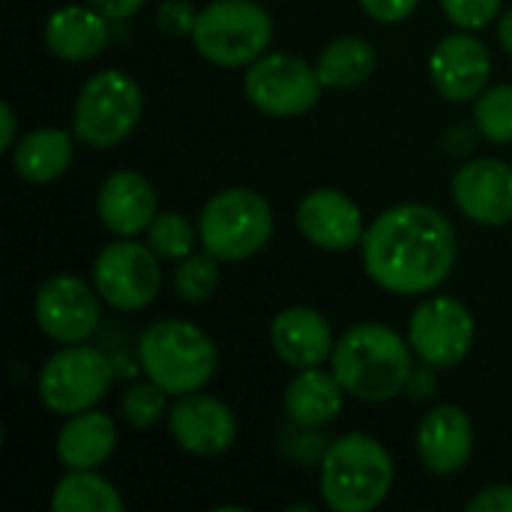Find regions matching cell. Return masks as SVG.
Wrapping results in <instances>:
<instances>
[{
  "label": "cell",
  "instance_id": "1",
  "mask_svg": "<svg viewBox=\"0 0 512 512\" xmlns=\"http://www.w3.org/2000/svg\"><path fill=\"white\" fill-rule=\"evenodd\" d=\"M363 267L369 279L402 297L435 291L456 264V231L429 204H393L363 234Z\"/></svg>",
  "mask_w": 512,
  "mask_h": 512
},
{
  "label": "cell",
  "instance_id": "2",
  "mask_svg": "<svg viewBox=\"0 0 512 512\" xmlns=\"http://www.w3.org/2000/svg\"><path fill=\"white\" fill-rule=\"evenodd\" d=\"M414 348L393 327L366 321L351 327L333 348L330 369L348 396L360 402H390L408 390Z\"/></svg>",
  "mask_w": 512,
  "mask_h": 512
},
{
  "label": "cell",
  "instance_id": "3",
  "mask_svg": "<svg viewBox=\"0 0 512 512\" xmlns=\"http://www.w3.org/2000/svg\"><path fill=\"white\" fill-rule=\"evenodd\" d=\"M393 477L390 453L363 432L336 438L321 456V495L336 512L378 510L393 489Z\"/></svg>",
  "mask_w": 512,
  "mask_h": 512
},
{
  "label": "cell",
  "instance_id": "4",
  "mask_svg": "<svg viewBox=\"0 0 512 512\" xmlns=\"http://www.w3.org/2000/svg\"><path fill=\"white\" fill-rule=\"evenodd\" d=\"M138 360L144 375L168 396L204 390L219 366L213 339L183 318H162L144 327L138 339Z\"/></svg>",
  "mask_w": 512,
  "mask_h": 512
},
{
  "label": "cell",
  "instance_id": "5",
  "mask_svg": "<svg viewBox=\"0 0 512 512\" xmlns=\"http://www.w3.org/2000/svg\"><path fill=\"white\" fill-rule=\"evenodd\" d=\"M192 42L213 66H252L273 42V21L255 0H213L198 9Z\"/></svg>",
  "mask_w": 512,
  "mask_h": 512
},
{
  "label": "cell",
  "instance_id": "6",
  "mask_svg": "<svg viewBox=\"0 0 512 512\" xmlns=\"http://www.w3.org/2000/svg\"><path fill=\"white\" fill-rule=\"evenodd\" d=\"M273 210L255 189H222L216 192L198 219L201 246L219 261H246L258 255L273 237Z\"/></svg>",
  "mask_w": 512,
  "mask_h": 512
},
{
  "label": "cell",
  "instance_id": "7",
  "mask_svg": "<svg viewBox=\"0 0 512 512\" xmlns=\"http://www.w3.org/2000/svg\"><path fill=\"white\" fill-rule=\"evenodd\" d=\"M144 114V93L138 81L120 69L90 75L72 108V132L90 147H117L126 141Z\"/></svg>",
  "mask_w": 512,
  "mask_h": 512
},
{
  "label": "cell",
  "instance_id": "8",
  "mask_svg": "<svg viewBox=\"0 0 512 512\" xmlns=\"http://www.w3.org/2000/svg\"><path fill=\"white\" fill-rule=\"evenodd\" d=\"M114 381V366L111 360L81 342V345H63L57 354H51L39 372V402L60 414V417H72L81 411L96 408Z\"/></svg>",
  "mask_w": 512,
  "mask_h": 512
},
{
  "label": "cell",
  "instance_id": "9",
  "mask_svg": "<svg viewBox=\"0 0 512 512\" xmlns=\"http://www.w3.org/2000/svg\"><path fill=\"white\" fill-rule=\"evenodd\" d=\"M93 285L111 309L141 312L156 300L162 288L159 255L132 237H120L96 255Z\"/></svg>",
  "mask_w": 512,
  "mask_h": 512
},
{
  "label": "cell",
  "instance_id": "10",
  "mask_svg": "<svg viewBox=\"0 0 512 512\" xmlns=\"http://www.w3.org/2000/svg\"><path fill=\"white\" fill-rule=\"evenodd\" d=\"M321 87L315 66L297 54H264L246 66L243 78L246 99L270 117H300L312 111Z\"/></svg>",
  "mask_w": 512,
  "mask_h": 512
},
{
  "label": "cell",
  "instance_id": "11",
  "mask_svg": "<svg viewBox=\"0 0 512 512\" xmlns=\"http://www.w3.org/2000/svg\"><path fill=\"white\" fill-rule=\"evenodd\" d=\"M474 315L456 297L423 300L408 324V342L414 354L432 369L459 366L474 348Z\"/></svg>",
  "mask_w": 512,
  "mask_h": 512
},
{
  "label": "cell",
  "instance_id": "12",
  "mask_svg": "<svg viewBox=\"0 0 512 512\" xmlns=\"http://www.w3.org/2000/svg\"><path fill=\"white\" fill-rule=\"evenodd\" d=\"M33 315L42 336L57 345L90 342L99 327V291L78 276L57 273L39 285Z\"/></svg>",
  "mask_w": 512,
  "mask_h": 512
},
{
  "label": "cell",
  "instance_id": "13",
  "mask_svg": "<svg viewBox=\"0 0 512 512\" xmlns=\"http://www.w3.org/2000/svg\"><path fill=\"white\" fill-rule=\"evenodd\" d=\"M168 429L180 450L213 459L234 447L237 441V417L234 411L207 393H186L177 396L174 408L168 411Z\"/></svg>",
  "mask_w": 512,
  "mask_h": 512
},
{
  "label": "cell",
  "instance_id": "14",
  "mask_svg": "<svg viewBox=\"0 0 512 512\" xmlns=\"http://www.w3.org/2000/svg\"><path fill=\"white\" fill-rule=\"evenodd\" d=\"M429 75L447 102H474L492 78V57L486 42L471 30L444 36L429 57Z\"/></svg>",
  "mask_w": 512,
  "mask_h": 512
},
{
  "label": "cell",
  "instance_id": "15",
  "mask_svg": "<svg viewBox=\"0 0 512 512\" xmlns=\"http://www.w3.org/2000/svg\"><path fill=\"white\" fill-rule=\"evenodd\" d=\"M456 207L477 225L501 228L512 222V165L501 159H471L453 177Z\"/></svg>",
  "mask_w": 512,
  "mask_h": 512
},
{
  "label": "cell",
  "instance_id": "16",
  "mask_svg": "<svg viewBox=\"0 0 512 512\" xmlns=\"http://www.w3.org/2000/svg\"><path fill=\"white\" fill-rule=\"evenodd\" d=\"M300 234L324 252H348L363 243L366 222L360 207L336 189H315L297 207Z\"/></svg>",
  "mask_w": 512,
  "mask_h": 512
},
{
  "label": "cell",
  "instance_id": "17",
  "mask_svg": "<svg viewBox=\"0 0 512 512\" xmlns=\"http://www.w3.org/2000/svg\"><path fill=\"white\" fill-rule=\"evenodd\" d=\"M156 189L141 171H114L105 177L96 195V213L102 225L117 237H138L156 219Z\"/></svg>",
  "mask_w": 512,
  "mask_h": 512
},
{
  "label": "cell",
  "instance_id": "18",
  "mask_svg": "<svg viewBox=\"0 0 512 512\" xmlns=\"http://www.w3.org/2000/svg\"><path fill=\"white\" fill-rule=\"evenodd\" d=\"M420 462L441 477L459 474L474 453V423L456 405L432 408L417 429Z\"/></svg>",
  "mask_w": 512,
  "mask_h": 512
},
{
  "label": "cell",
  "instance_id": "19",
  "mask_svg": "<svg viewBox=\"0 0 512 512\" xmlns=\"http://www.w3.org/2000/svg\"><path fill=\"white\" fill-rule=\"evenodd\" d=\"M270 342L291 369H315L333 357L336 339L330 321L309 306H288L270 324Z\"/></svg>",
  "mask_w": 512,
  "mask_h": 512
},
{
  "label": "cell",
  "instance_id": "20",
  "mask_svg": "<svg viewBox=\"0 0 512 512\" xmlns=\"http://www.w3.org/2000/svg\"><path fill=\"white\" fill-rule=\"evenodd\" d=\"M108 21L99 9L87 6H60L45 21V45L57 60L84 63L105 51Z\"/></svg>",
  "mask_w": 512,
  "mask_h": 512
},
{
  "label": "cell",
  "instance_id": "21",
  "mask_svg": "<svg viewBox=\"0 0 512 512\" xmlns=\"http://www.w3.org/2000/svg\"><path fill=\"white\" fill-rule=\"evenodd\" d=\"M342 399H345V387L339 384L333 369L330 372H324L321 366L300 369L285 387V414L297 429L315 432L339 417Z\"/></svg>",
  "mask_w": 512,
  "mask_h": 512
},
{
  "label": "cell",
  "instance_id": "22",
  "mask_svg": "<svg viewBox=\"0 0 512 512\" xmlns=\"http://www.w3.org/2000/svg\"><path fill=\"white\" fill-rule=\"evenodd\" d=\"M117 447L114 420L96 408L72 414L57 435V459L66 471H96Z\"/></svg>",
  "mask_w": 512,
  "mask_h": 512
},
{
  "label": "cell",
  "instance_id": "23",
  "mask_svg": "<svg viewBox=\"0 0 512 512\" xmlns=\"http://www.w3.org/2000/svg\"><path fill=\"white\" fill-rule=\"evenodd\" d=\"M75 135V132H72ZM66 129L57 126H39L18 138L12 147V168L24 183H54L60 180L72 159H75V141Z\"/></svg>",
  "mask_w": 512,
  "mask_h": 512
},
{
  "label": "cell",
  "instance_id": "24",
  "mask_svg": "<svg viewBox=\"0 0 512 512\" xmlns=\"http://www.w3.org/2000/svg\"><path fill=\"white\" fill-rule=\"evenodd\" d=\"M378 66V51L372 42L360 36H339L333 39L315 60V72L324 87L330 90H351L372 78Z\"/></svg>",
  "mask_w": 512,
  "mask_h": 512
},
{
  "label": "cell",
  "instance_id": "25",
  "mask_svg": "<svg viewBox=\"0 0 512 512\" xmlns=\"http://www.w3.org/2000/svg\"><path fill=\"white\" fill-rule=\"evenodd\" d=\"M54 512H123L120 492L96 471H66L51 495Z\"/></svg>",
  "mask_w": 512,
  "mask_h": 512
},
{
  "label": "cell",
  "instance_id": "26",
  "mask_svg": "<svg viewBox=\"0 0 512 512\" xmlns=\"http://www.w3.org/2000/svg\"><path fill=\"white\" fill-rule=\"evenodd\" d=\"M474 126L492 144H512V84H498L474 99Z\"/></svg>",
  "mask_w": 512,
  "mask_h": 512
},
{
  "label": "cell",
  "instance_id": "27",
  "mask_svg": "<svg viewBox=\"0 0 512 512\" xmlns=\"http://www.w3.org/2000/svg\"><path fill=\"white\" fill-rule=\"evenodd\" d=\"M144 234H147V246L162 261H183L192 255L195 228L183 213H156V219L150 222Z\"/></svg>",
  "mask_w": 512,
  "mask_h": 512
},
{
  "label": "cell",
  "instance_id": "28",
  "mask_svg": "<svg viewBox=\"0 0 512 512\" xmlns=\"http://www.w3.org/2000/svg\"><path fill=\"white\" fill-rule=\"evenodd\" d=\"M219 288V258H213L207 249L192 252L180 261L174 273V291L183 303H204Z\"/></svg>",
  "mask_w": 512,
  "mask_h": 512
},
{
  "label": "cell",
  "instance_id": "29",
  "mask_svg": "<svg viewBox=\"0 0 512 512\" xmlns=\"http://www.w3.org/2000/svg\"><path fill=\"white\" fill-rule=\"evenodd\" d=\"M168 411V393L156 381H141L132 384L120 396V414L132 429H153Z\"/></svg>",
  "mask_w": 512,
  "mask_h": 512
},
{
  "label": "cell",
  "instance_id": "30",
  "mask_svg": "<svg viewBox=\"0 0 512 512\" xmlns=\"http://www.w3.org/2000/svg\"><path fill=\"white\" fill-rule=\"evenodd\" d=\"M504 0H441L444 15L459 27V30H483L492 24L501 12Z\"/></svg>",
  "mask_w": 512,
  "mask_h": 512
},
{
  "label": "cell",
  "instance_id": "31",
  "mask_svg": "<svg viewBox=\"0 0 512 512\" xmlns=\"http://www.w3.org/2000/svg\"><path fill=\"white\" fill-rule=\"evenodd\" d=\"M198 9L189 0H165L156 12V24L168 36H192Z\"/></svg>",
  "mask_w": 512,
  "mask_h": 512
},
{
  "label": "cell",
  "instance_id": "32",
  "mask_svg": "<svg viewBox=\"0 0 512 512\" xmlns=\"http://www.w3.org/2000/svg\"><path fill=\"white\" fill-rule=\"evenodd\" d=\"M420 0H360L363 12L381 24H399L405 21L414 9H417Z\"/></svg>",
  "mask_w": 512,
  "mask_h": 512
},
{
  "label": "cell",
  "instance_id": "33",
  "mask_svg": "<svg viewBox=\"0 0 512 512\" xmlns=\"http://www.w3.org/2000/svg\"><path fill=\"white\" fill-rule=\"evenodd\" d=\"M468 512H512V486H489L471 498Z\"/></svg>",
  "mask_w": 512,
  "mask_h": 512
},
{
  "label": "cell",
  "instance_id": "34",
  "mask_svg": "<svg viewBox=\"0 0 512 512\" xmlns=\"http://www.w3.org/2000/svg\"><path fill=\"white\" fill-rule=\"evenodd\" d=\"M93 9H99L105 18H111V21H123V18H132L141 6H144V0H87Z\"/></svg>",
  "mask_w": 512,
  "mask_h": 512
},
{
  "label": "cell",
  "instance_id": "35",
  "mask_svg": "<svg viewBox=\"0 0 512 512\" xmlns=\"http://www.w3.org/2000/svg\"><path fill=\"white\" fill-rule=\"evenodd\" d=\"M432 390H435V375H432V366L423 363V369H414V372H411L408 393H411L414 399H426Z\"/></svg>",
  "mask_w": 512,
  "mask_h": 512
},
{
  "label": "cell",
  "instance_id": "36",
  "mask_svg": "<svg viewBox=\"0 0 512 512\" xmlns=\"http://www.w3.org/2000/svg\"><path fill=\"white\" fill-rule=\"evenodd\" d=\"M0 117H3V129H0V147L3 150H12L18 144V120H15V111L9 102H0Z\"/></svg>",
  "mask_w": 512,
  "mask_h": 512
},
{
  "label": "cell",
  "instance_id": "37",
  "mask_svg": "<svg viewBox=\"0 0 512 512\" xmlns=\"http://www.w3.org/2000/svg\"><path fill=\"white\" fill-rule=\"evenodd\" d=\"M498 42H501V48L512 57V9L504 12V18L498 24Z\"/></svg>",
  "mask_w": 512,
  "mask_h": 512
}]
</instances>
